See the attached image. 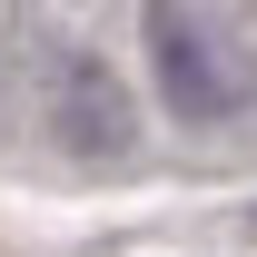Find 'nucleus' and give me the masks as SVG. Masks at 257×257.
<instances>
[{"mask_svg":"<svg viewBox=\"0 0 257 257\" xmlns=\"http://www.w3.org/2000/svg\"><path fill=\"white\" fill-rule=\"evenodd\" d=\"M149 69H159V99L178 119H227L247 99V69L218 40V20H198L188 0H159L149 10Z\"/></svg>","mask_w":257,"mask_h":257,"instance_id":"obj_1","label":"nucleus"},{"mask_svg":"<svg viewBox=\"0 0 257 257\" xmlns=\"http://www.w3.org/2000/svg\"><path fill=\"white\" fill-rule=\"evenodd\" d=\"M60 139L79 149V159H119L128 149V99L109 89L99 60H69L60 69Z\"/></svg>","mask_w":257,"mask_h":257,"instance_id":"obj_2","label":"nucleus"}]
</instances>
